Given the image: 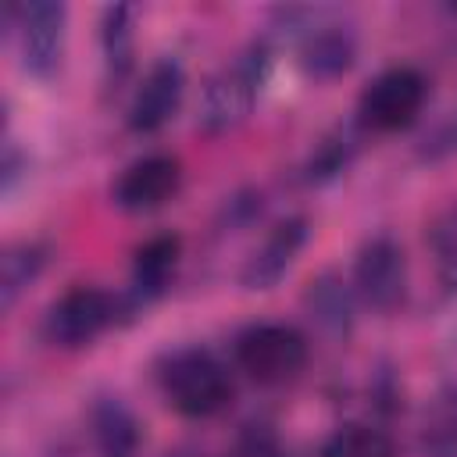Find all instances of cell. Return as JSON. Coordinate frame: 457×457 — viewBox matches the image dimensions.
<instances>
[{
  "mask_svg": "<svg viewBox=\"0 0 457 457\" xmlns=\"http://www.w3.org/2000/svg\"><path fill=\"white\" fill-rule=\"evenodd\" d=\"M161 393L171 411L186 418H211L232 400V375L228 368L200 346L175 350L157 371Z\"/></svg>",
  "mask_w": 457,
  "mask_h": 457,
  "instance_id": "obj_1",
  "label": "cell"
},
{
  "mask_svg": "<svg viewBox=\"0 0 457 457\" xmlns=\"http://www.w3.org/2000/svg\"><path fill=\"white\" fill-rule=\"evenodd\" d=\"M268 64H271L268 46L253 43L243 57H236L218 75H211V82L204 89V104H200V125L211 136L232 132L236 125L246 121V114L253 111V100L261 93V82L268 79Z\"/></svg>",
  "mask_w": 457,
  "mask_h": 457,
  "instance_id": "obj_2",
  "label": "cell"
},
{
  "mask_svg": "<svg viewBox=\"0 0 457 457\" xmlns=\"http://www.w3.org/2000/svg\"><path fill=\"white\" fill-rule=\"evenodd\" d=\"M4 25L18 43V61L32 79H50L64 54L68 7L61 0H29L7 4Z\"/></svg>",
  "mask_w": 457,
  "mask_h": 457,
  "instance_id": "obj_3",
  "label": "cell"
},
{
  "mask_svg": "<svg viewBox=\"0 0 457 457\" xmlns=\"http://www.w3.org/2000/svg\"><path fill=\"white\" fill-rule=\"evenodd\" d=\"M236 364L261 386H282L307 364V339L300 328L282 321L250 325L236 339Z\"/></svg>",
  "mask_w": 457,
  "mask_h": 457,
  "instance_id": "obj_4",
  "label": "cell"
},
{
  "mask_svg": "<svg viewBox=\"0 0 457 457\" xmlns=\"http://www.w3.org/2000/svg\"><path fill=\"white\" fill-rule=\"evenodd\" d=\"M425 93L428 86L418 68H386L364 86L357 100V121L364 132H400L421 114Z\"/></svg>",
  "mask_w": 457,
  "mask_h": 457,
  "instance_id": "obj_5",
  "label": "cell"
},
{
  "mask_svg": "<svg viewBox=\"0 0 457 457\" xmlns=\"http://www.w3.org/2000/svg\"><path fill=\"white\" fill-rule=\"evenodd\" d=\"M296 29V54L300 68L314 82H332L343 71H350L357 57V32L346 18L325 14V11H303V21Z\"/></svg>",
  "mask_w": 457,
  "mask_h": 457,
  "instance_id": "obj_6",
  "label": "cell"
},
{
  "mask_svg": "<svg viewBox=\"0 0 457 457\" xmlns=\"http://www.w3.org/2000/svg\"><path fill=\"white\" fill-rule=\"evenodd\" d=\"M353 293L371 311H396L407 296V257L403 246L378 232L353 257Z\"/></svg>",
  "mask_w": 457,
  "mask_h": 457,
  "instance_id": "obj_7",
  "label": "cell"
},
{
  "mask_svg": "<svg viewBox=\"0 0 457 457\" xmlns=\"http://www.w3.org/2000/svg\"><path fill=\"white\" fill-rule=\"evenodd\" d=\"M114 314H118V300L107 289L75 286L61 300L50 303V311L43 318V336H46V343H54L61 350H79V346L93 343L114 321Z\"/></svg>",
  "mask_w": 457,
  "mask_h": 457,
  "instance_id": "obj_8",
  "label": "cell"
},
{
  "mask_svg": "<svg viewBox=\"0 0 457 457\" xmlns=\"http://www.w3.org/2000/svg\"><path fill=\"white\" fill-rule=\"evenodd\" d=\"M179 182H182L179 161L168 157V154H150V157L132 161L118 175L114 189H111V200H114V207H121L129 214L157 211L179 193Z\"/></svg>",
  "mask_w": 457,
  "mask_h": 457,
  "instance_id": "obj_9",
  "label": "cell"
},
{
  "mask_svg": "<svg viewBox=\"0 0 457 457\" xmlns=\"http://www.w3.org/2000/svg\"><path fill=\"white\" fill-rule=\"evenodd\" d=\"M186 93V71L175 57H161L146 68L143 82L132 93L129 104V129L132 132H157L161 125H168L182 104Z\"/></svg>",
  "mask_w": 457,
  "mask_h": 457,
  "instance_id": "obj_10",
  "label": "cell"
},
{
  "mask_svg": "<svg viewBox=\"0 0 457 457\" xmlns=\"http://www.w3.org/2000/svg\"><path fill=\"white\" fill-rule=\"evenodd\" d=\"M303 243H307V221L303 218L278 221L268 232V239L253 250V257L246 261V268L239 275L243 286L246 289H271V286H278V278L293 268V261L303 250Z\"/></svg>",
  "mask_w": 457,
  "mask_h": 457,
  "instance_id": "obj_11",
  "label": "cell"
},
{
  "mask_svg": "<svg viewBox=\"0 0 457 457\" xmlns=\"http://www.w3.org/2000/svg\"><path fill=\"white\" fill-rule=\"evenodd\" d=\"M89 428H93L96 457H136L139 453V439H143L139 436V418L118 396H100L93 403Z\"/></svg>",
  "mask_w": 457,
  "mask_h": 457,
  "instance_id": "obj_12",
  "label": "cell"
},
{
  "mask_svg": "<svg viewBox=\"0 0 457 457\" xmlns=\"http://www.w3.org/2000/svg\"><path fill=\"white\" fill-rule=\"evenodd\" d=\"M179 253H182V239L179 236H154L146 239L136 257H132V303H146L154 296H161L179 268Z\"/></svg>",
  "mask_w": 457,
  "mask_h": 457,
  "instance_id": "obj_13",
  "label": "cell"
},
{
  "mask_svg": "<svg viewBox=\"0 0 457 457\" xmlns=\"http://www.w3.org/2000/svg\"><path fill=\"white\" fill-rule=\"evenodd\" d=\"M307 311H311V318L325 328V332H332V336H346L350 328H353V300H357V293H353V286H346L336 271H325V275H318L311 286H307Z\"/></svg>",
  "mask_w": 457,
  "mask_h": 457,
  "instance_id": "obj_14",
  "label": "cell"
},
{
  "mask_svg": "<svg viewBox=\"0 0 457 457\" xmlns=\"http://www.w3.org/2000/svg\"><path fill=\"white\" fill-rule=\"evenodd\" d=\"M421 457H457V386H443L421 418Z\"/></svg>",
  "mask_w": 457,
  "mask_h": 457,
  "instance_id": "obj_15",
  "label": "cell"
},
{
  "mask_svg": "<svg viewBox=\"0 0 457 457\" xmlns=\"http://www.w3.org/2000/svg\"><path fill=\"white\" fill-rule=\"evenodd\" d=\"M100 54L111 82H121L132 71V54H136V32H132V7L129 4H111L100 18Z\"/></svg>",
  "mask_w": 457,
  "mask_h": 457,
  "instance_id": "obj_16",
  "label": "cell"
},
{
  "mask_svg": "<svg viewBox=\"0 0 457 457\" xmlns=\"http://www.w3.org/2000/svg\"><path fill=\"white\" fill-rule=\"evenodd\" d=\"M46 268V246L43 243H14L4 250L0 261V303L4 311H11L18 303V296L39 278V271Z\"/></svg>",
  "mask_w": 457,
  "mask_h": 457,
  "instance_id": "obj_17",
  "label": "cell"
},
{
  "mask_svg": "<svg viewBox=\"0 0 457 457\" xmlns=\"http://www.w3.org/2000/svg\"><path fill=\"white\" fill-rule=\"evenodd\" d=\"M321 457H393V443L371 425H343L328 436Z\"/></svg>",
  "mask_w": 457,
  "mask_h": 457,
  "instance_id": "obj_18",
  "label": "cell"
},
{
  "mask_svg": "<svg viewBox=\"0 0 457 457\" xmlns=\"http://www.w3.org/2000/svg\"><path fill=\"white\" fill-rule=\"evenodd\" d=\"M353 150H357V136H353L350 129H336L332 136H325V139L314 146L311 161H307V182L336 179V175L350 164Z\"/></svg>",
  "mask_w": 457,
  "mask_h": 457,
  "instance_id": "obj_19",
  "label": "cell"
},
{
  "mask_svg": "<svg viewBox=\"0 0 457 457\" xmlns=\"http://www.w3.org/2000/svg\"><path fill=\"white\" fill-rule=\"evenodd\" d=\"M432 250H436L439 275L457 289V207L446 211L436 221V228H432Z\"/></svg>",
  "mask_w": 457,
  "mask_h": 457,
  "instance_id": "obj_20",
  "label": "cell"
},
{
  "mask_svg": "<svg viewBox=\"0 0 457 457\" xmlns=\"http://www.w3.org/2000/svg\"><path fill=\"white\" fill-rule=\"evenodd\" d=\"M225 457H286V453H282L278 439H275L268 428H246V432L232 443V450H228Z\"/></svg>",
  "mask_w": 457,
  "mask_h": 457,
  "instance_id": "obj_21",
  "label": "cell"
},
{
  "mask_svg": "<svg viewBox=\"0 0 457 457\" xmlns=\"http://www.w3.org/2000/svg\"><path fill=\"white\" fill-rule=\"evenodd\" d=\"M29 161H21V154H18V143L7 136L4 139V189H11L14 186V179L21 175V168H25Z\"/></svg>",
  "mask_w": 457,
  "mask_h": 457,
  "instance_id": "obj_22",
  "label": "cell"
},
{
  "mask_svg": "<svg viewBox=\"0 0 457 457\" xmlns=\"http://www.w3.org/2000/svg\"><path fill=\"white\" fill-rule=\"evenodd\" d=\"M168 457H193V453H168Z\"/></svg>",
  "mask_w": 457,
  "mask_h": 457,
  "instance_id": "obj_23",
  "label": "cell"
}]
</instances>
